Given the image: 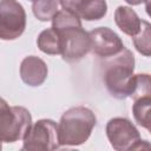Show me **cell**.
<instances>
[{
    "label": "cell",
    "instance_id": "obj_1",
    "mask_svg": "<svg viewBox=\"0 0 151 151\" xmlns=\"http://www.w3.org/2000/svg\"><path fill=\"white\" fill-rule=\"evenodd\" d=\"M103 80L109 93L117 99L131 96L134 85V57L127 48L104 58L101 63Z\"/></svg>",
    "mask_w": 151,
    "mask_h": 151
},
{
    "label": "cell",
    "instance_id": "obj_2",
    "mask_svg": "<svg viewBox=\"0 0 151 151\" xmlns=\"http://www.w3.org/2000/svg\"><path fill=\"white\" fill-rule=\"evenodd\" d=\"M96 123V114L88 107L76 106L68 109L57 125L59 145L76 146L85 143L91 136Z\"/></svg>",
    "mask_w": 151,
    "mask_h": 151
},
{
    "label": "cell",
    "instance_id": "obj_3",
    "mask_svg": "<svg viewBox=\"0 0 151 151\" xmlns=\"http://www.w3.org/2000/svg\"><path fill=\"white\" fill-rule=\"evenodd\" d=\"M32 125V117L22 106H9L0 98V140L14 143L24 139Z\"/></svg>",
    "mask_w": 151,
    "mask_h": 151
},
{
    "label": "cell",
    "instance_id": "obj_4",
    "mask_svg": "<svg viewBox=\"0 0 151 151\" xmlns=\"http://www.w3.org/2000/svg\"><path fill=\"white\" fill-rule=\"evenodd\" d=\"M106 136L113 149L118 151L149 150L150 144L140 139L136 126L126 118H112L106 125Z\"/></svg>",
    "mask_w": 151,
    "mask_h": 151
},
{
    "label": "cell",
    "instance_id": "obj_5",
    "mask_svg": "<svg viewBox=\"0 0 151 151\" xmlns=\"http://www.w3.org/2000/svg\"><path fill=\"white\" fill-rule=\"evenodd\" d=\"M22 150L26 151H51L58 149L57 123L52 119H40L33 125L24 137Z\"/></svg>",
    "mask_w": 151,
    "mask_h": 151
},
{
    "label": "cell",
    "instance_id": "obj_6",
    "mask_svg": "<svg viewBox=\"0 0 151 151\" xmlns=\"http://www.w3.org/2000/svg\"><path fill=\"white\" fill-rule=\"evenodd\" d=\"M60 38V54L67 63H76L90 52V37L83 26H71L57 31Z\"/></svg>",
    "mask_w": 151,
    "mask_h": 151
},
{
    "label": "cell",
    "instance_id": "obj_7",
    "mask_svg": "<svg viewBox=\"0 0 151 151\" xmlns=\"http://www.w3.org/2000/svg\"><path fill=\"white\" fill-rule=\"evenodd\" d=\"M26 28V13L17 0H0V39L14 40Z\"/></svg>",
    "mask_w": 151,
    "mask_h": 151
},
{
    "label": "cell",
    "instance_id": "obj_8",
    "mask_svg": "<svg viewBox=\"0 0 151 151\" xmlns=\"http://www.w3.org/2000/svg\"><path fill=\"white\" fill-rule=\"evenodd\" d=\"M90 51L100 58H107L120 52L125 46L119 35L109 27H98L88 32Z\"/></svg>",
    "mask_w": 151,
    "mask_h": 151
},
{
    "label": "cell",
    "instance_id": "obj_9",
    "mask_svg": "<svg viewBox=\"0 0 151 151\" xmlns=\"http://www.w3.org/2000/svg\"><path fill=\"white\" fill-rule=\"evenodd\" d=\"M47 65L35 55L26 57L20 64V77L28 86H40L47 78Z\"/></svg>",
    "mask_w": 151,
    "mask_h": 151
},
{
    "label": "cell",
    "instance_id": "obj_10",
    "mask_svg": "<svg viewBox=\"0 0 151 151\" xmlns=\"http://www.w3.org/2000/svg\"><path fill=\"white\" fill-rule=\"evenodd\" d=\"M114 21L123 33L134 37L139 32L143 20L139 19L132 8L127 6H119L114 12Z\"/></svg>",
    "mask_w": 151,
    "mask_h": 151
},
{
    "label": "cell",
    "instance_id": "obj_11",
    "mask_svg": "<svg viewBox=\"0 0 151 151\" xmlns=\"http://www.w3.org/2000/svg\"><path fill=\"white\" fill-rule=\"evenodd\" d=\"M38 47L41 52L51 55L60 54V38L58 32L54 28H47L44 29L38 39H37Z\"/></svg>",
    "mask_w": 151,
    "mask_h": 151
},
{
    "label": "cell",
    "instance_id": "obj_12",
    "mask_svg": "<svg viewBox=\"0 0 151 151\" xmlns=\"http://www.w3.org/2000/svg\"><path fill=\"white\" fill-rule=\"evenodd\" d=\"M150 105H151V96H144L134 99V104L132 106V113L136 122L143 127H145L147 131L151 130Z\"/></svg>",
    "mask_w": 151,
    "mask_h": 151
},
{
    "label": "cell",
    "instance_id": "obj_13",
    "mask_svg": "<svg viewBox=\"0 0 151 151\" xmlns=\"http://www.w3.org/2000/svg\"><path fill=\"white\" fill-rule=\"evenodd\" d=\"M107 12V4L105 0H87L79 13V19L86 21L99 20L105 17Z\"/></svg>",
    "mask_w": 151,
    "mask_h": 151
},
{
    "label": "cell",
    "instance_id": "obj_14",
    "mask_svg": "<svg viewBox=\"0 0 151 151\" xmlns=\"http://www.w3.org/2000/svg\"><path fill=\"white\" fill-rule=\"evenodd\" d=\"M58 0H33L32 11L34 17L40 21L52 20L54 14L58 12Z\"/></svg>",
    "mask_w": 151,
    "mask_h": 151
},
{
    "label": "cell",
    "instance_id": "obj_15",
    "mask_svg": "<svg viewBox=\"0 0 151 151\" xmlns=\"http://www.w3.org/2000/svg\"><path fill=\"white\" fill-rule=\"evenodd\" d=\"M150 37H151V34H150V24L147 21L143 20L139 32L132 38H133V45H134L136 50L145 57L150 55V50H151Z\"/></svg>",
    "mask_w": 151,
    "mask_h": 151
},
{
    "label": "cell",
    "instance_id": "obj_16",
    "mask_svg": "<svg viewBox=\"0 0 151 151\" xmlns=\"http://www.w3.org/2000/svg\"><path fill=\"white\" fill-rule=\"evenodd\" d=\"M80 25H81L80 19L76 14L66 9L58 11L52 18V28H54L55 31L64 29L71 26H80Z\"/></svg>",
    "mask_w": 151,
    "mask_h": 151
},
{
    "label": "cell",
    "instance_id": "obj_17",
    "mask_svg": "<svg viewBox=\"0 0 151 151\" xmlns=\"http://www.w3.org/2000/svg\"><path fill=\"white\" fill-rule=\"evenodd\" d=\"M150 86H151V80L147 73L134 74V85H133V90L130 97L134 100L144 96H151Z\"/></svg>",
    "mask_w": 151,
    "mask_h": 151
},
{
    "label": "cell",
    "instance_id": "obj_18",
    "mask_svg": "<svg viewBox=\"0 0 151 151\" xmlns=\"http://www.w3.org/2000/svg\"><path fill=\"white\" fill-rule=\"evenodd\" d=\"M87 0H59L61 7L73 14H76L79 18V13L83 9L84 5L86 4Z\"/></svg>",
    "mask_w": 151,
    "mask_h": 151
},
{
    "label": "cell",
    "instance_id": "obj_19",
    "mask_svg": "<svg viewBox=\"0 0 151 151\" xmlns=\"http://www.w3.org/2000/svg\"><path fill=\"white\" fill-rule=\"evenodd\" d=\"M127 4H130V5H133V6H136V5H140V4H143V2H145V1H147V0H125Z\"/></svg>",
    "mask_w": 151,
    "mask_h": 151
},
{
    "label": "cell",
    "instance_id": "obj_20",
    "mask_svg": "<svg viewBox=\"0 0 151 151\" xmlns=\"http://www.w3.org/2000/svg\"><path fill=\"white\" fill-rule=\"evenodd\" d=\"M0 149H1V140H0Z\"/></svg>",
    "mask_w": 151,
    "mask_h": 151
},
{
    "label": "cell",
    "instance_id": "obj_21",
    "mask_svg": "<svg viewBox=\"0 0 151 151\" xmlns=\"http://www.w3.org/2000/svg\"><path fill=\"white\" fill-rule=\"evenodd\" d=\"M32 1H33V0H32Z\"/></svg>",
    "mask_w": 151,
    "mask_h": 151
}]
</instances>
